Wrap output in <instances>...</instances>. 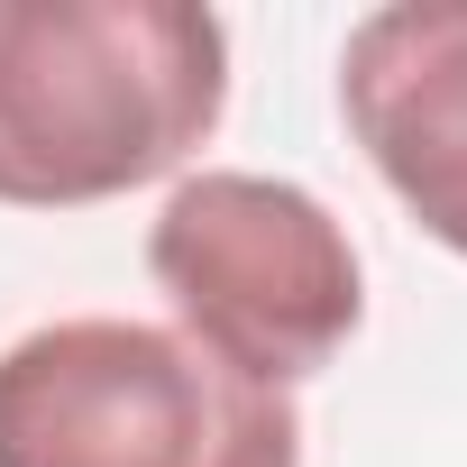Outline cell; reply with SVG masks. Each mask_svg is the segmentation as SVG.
Instances as JSON below:
<instances>
[{
    "instance_id": "obj_1",
    "label": "cell",
    "mask_w": 467,
    "mask_h": 467,
    "mask_svg": "<svg viewBox=\"0 0 467 467\" xmlns=\"http://www.w3.org/2000/svg\"><path fill=\"white\" fill-rule=\"evenodd\" d=\"M229 110L202 0H0V202L83 211L165 183Z\"/></svg>"
},
{
    "instance_id": "obj_4",
    "label": "cell",
    "mask_w": 467,
    "mask_h": 467,
    "mask_svg": "<svg viewBox=\"0 0 467 467\" xmlns=\"http://www.w3.org/2000/svg\"><path fill=\"white\" fill-rule=\"evenodd\" d=\"M339 110L385 192L467 257V0H385L339 47Z\"/></svg>"
},
{
    "instance_id": "obj_2",
    "label": "cell",
    "mask_w": 467,
    "mask_h": 467,
    "mask_svg": "<svg viewBox=\"0 0 467 467\" xmlns=\"http://www.w3.org/2000/svg\"><path fill=\"white\" fill-rule=\"evenodd\" d=\"M0 467H303V412L174 321L83 312L0 348Z\"/></svg>"
},
{
    "instance_id": "obj_3",
    "label": "cell",
    "mask_w": 467,
    "mask_h": 467,
    "mask_svg": "<svg viewBox=\"0 0 467 467\" xmlns=\"http://www.w3.org/2000/svg\"><path fill=\"white\" fill-rule=\"evenodd\" d=\"M147 275L174 303L183 339L275 394L321 376L367 321V275L339 211L248 165H202L165 192L147 229Z\"/></svg>"
}]
</instances>
